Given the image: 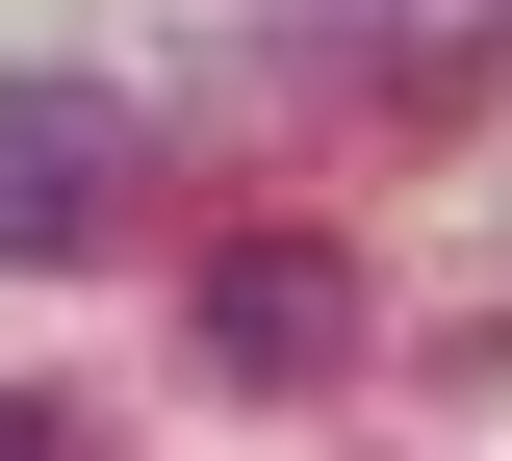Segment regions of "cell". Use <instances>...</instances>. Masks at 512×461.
I'll return each instance as SVG.
<instances>
[{"instance_id":"3","label":"cell","mask_w":512,"mask_h":461,"mask_svg":"<svg viewBox=\"0 0 512 461\" xmlns=\"http://www.w3.org/2000/svg\"><path fill=\"white\" fill-rule=\"evenodd\" d=\"M0 461H103V436H77V410H0Z\"/></svg>"},{"instance_id":"1","label":"cell","mask_w":512,"mask_h":461,"mask_svg":"<svg viewBox=\"0 0 512 461\" xmlns=\"http://www.w3.org/2000/svg\"><path fill=\"white\" fill-rule=\"evenodd\" d=\"M128 205H154V129H128L103 77H0V282L128 257Z\"/></svg>"},{"instance_id":"2","label":"cell","mask_w":512,"mask_h":461,"mask_svg":"<svg viewBox=\"0 0 512 461\" xmlns=\"http://www.w3.org/2000/svg\"><path fill=\"white\" fill-rule=\"evenodd\" d=\"M205 359L231 385H359V257L333 231H231L205 257Z\"/></svg>"}]
</instances>
